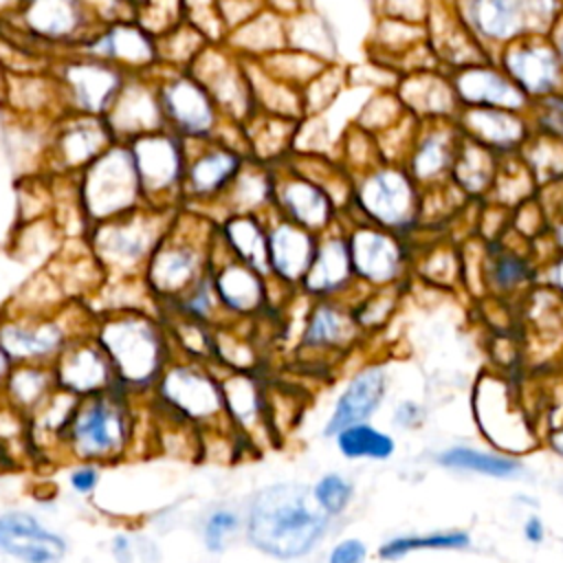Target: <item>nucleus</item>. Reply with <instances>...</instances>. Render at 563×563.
I'll list each match as a JSON object with an SVG mask.
<instances>
[{
  "label": "nucleus",
  "mask_w": 563,
  "mask_h": 563,
  "mask_svg": "<svg viewBox=\"0 0 563 563\" xmlns=\"http://www.w3.org/2000/svg\"><path fill=\"white\" fill-rule=\"evenodd\" d=\"M325 515L301 484H273L262 488L246 515V539L260 552L295 561L312 552L330 528Z\"/></svg>",
  "instance_id": "1"
},
{
  "label": "nucleus",
  "mask_w": 563,
  "mask_h": 563,
  "mask_svg": "<svg viewBox=\"0 0 563 563\" xmlns=\"http://www.w3.org/2000/svg\"><path fill=\"white\" fill-rule=\"evenodd\" d=\"M95 339L108 354L119 385L125 389L154 387L169 356V339L145 310H114L101 319Z\"/></svg>",
  "instance_id": "2"
},
{
  "label": "nucleus",
  "mask_w": 563,
  "mask_h": 563,
  "mask_svg": "<svg viewBox=\"0 0 563 563\" xmlns=\"http://www.w3.org/2000/svg\"><path fill=\"white\" fill-rule=\"evenodd\" d=\"M125 391L123 385H117L77 400L59 442L73 460L101 464L119 460L130 449L134 416Z\"/></svg>",
  "instance_id": "3"
},
{
  "label": "nucleus",
  "mask_w": 563,
  "mask_h": 563,
  "mask_svg": "<svg viewBox=\"0 0 563 563\" xmlns=\"http://www.w3.org/2000/svg\"><path fill=\"white\" fill-rule=\"evenodd\" d=\"M154 389L165 409L176 413L178 420L191 424H216L227 420L220 378H216L202 361H169Z\"/></svg>",
  "instance_id": "4"
},
{
  "label": "nucleus",
  "mask_w": 563,
  "mask_h": 563,
  "mask_svg": "<svg viewBox=\"0 0 563 563\" xmlns=\"http://www.w3.org/2000/svg\"><path fill=\"white\" fill-rule=\"evenodd\" d=\"M75 336L57 312H11L0 321V350L11 363H53Z\"/></svg>",
  "instance_id": "5"
},
{
  "label": "nucleus",
  "mask_w": 563,
  "mask_h": 563,
  "mask_svg": "<svg viewBox=\"0 0 563 563\" xmlns=\"http://www.w3.org/2000/svg\"><path fill=\"white\" fill-rule=\"evenodd\" d=\"M209 268V260L196 242L183 238H163L145 264L143 282L150 295L172 303L198 279H202Z\"/></svg>",
  "instance_id": "6"
},
{
  "label": "nucleus",
  "mask_w": 563,
  "mask_h": 563,
  "mask_svg": "<svg viewBox=\"0 0 563 563\" xmlns=\"http://www.w3.org/2000/svg\"><path fill=\"white\" fill-rule=\"evenodd\" d=\"M53 376L59 389L75 394L77 398L99 394L119 385L112 363L99 341L86 332L70 339L68 345L51 363Z\"/></svg>",
  "instance_id": "7"
},
{
  "label": "nucleus",
  "mask_w": 563,
  "mask_h": 563,
  "mask_svg": "<svg viewBox=\"0 0 563 563\" xmlns=\"http://www.w3.org/2000/svg\"><path fill=\"white\" fill-rule=\"evenodd\" d=\"M161 238L145 220H121L106 224L95 238L101 268L114 279H132L145 271L150 255Z\"/></svg>",
  "instance_id": "8"
},
{
  "label": "nucleus",
  "mask_w": 563,
  "mask_h": 563,
  "mask_svg": "<svg viewBox=\"0 0 563 563\" xmlns=\"http://www.w3.org/2000/svg\"><path fill=\"white\" fill-rule=\"evenodd\" d=\"M0 552L22 563H59L66 556V541L31 512L9 510L0 515Z\"/></svg>",
  "instance_id": "9"
},
{
  "label": "nucleus",
  "mask_w": 563,
  "mask_h": 563,
  "mask_svg": "<svg viewBox=\"0 0 563 563\" xmlns=\"http://www.w3.org/2000/svg\"><path fill=\"white\" fill-rule=\"evenodd\" d=\"M354 279L369 288L394 286L402 275L405 257L398 242L374 229H361L347 240Z\"/></svg>",
  "instance_id": "10"
},
{
  "label": "nucleus",
  "mask_w": 563,
  "mask_h": 563,
  "mask_svg": "<svg viewBox=\"0 0 563 563\" xmlns=\"http://www.w3.org/2000/svg\"><path fill=\"white\" fill-rule=\"evenodd\" d=\"M213 290L224 317L244 319L260 314L268 303L266 277L240 260H229L209 268Z\"/></svg>",
  "instance_id": "11"
},
{
  "label": "nucleus",
  "mask_w": 563,
  "mask_h": 563,
  "mask_svg": "<svg viewBox=\"0 0 563 563\" xmlns=\"http://www.w3.org/2000/svg\"><path fill=\"white\" fill-rule=\"evenodd\" d=\"M387 391V372L385 365L372 363L358 369L345 385V389L339 394L334 409L323 427V435L334 438L341 429L367 422L374 411L380 407Z\"/></svg>",
  "instance_id": "12"
},
{
  "label": "nucleus",
  "mask_w": 563,
  "mask_h": 563,
  "mask_svg": "<svg viewBox=\"0 0 563 563\" xmlns=\"http://www.w3.org/2000/svg\"><path fill=\"white\" fill-rule=\"evenodd\" d=\"M361 328L352 317V308L343 306L339 299H317L306 314L301 347L312 354H332L347 350Z\"/></svg>",
  "instance_id": "13"
},
{
  "label": "nucleus",
  "mask_w": 563,
  "mask_h": 563,
  "mask_svg": "<svg viewBox=\"0 0 563 563\" xmlns=\"http://www.w3.org/2000/svg\"><path fill=\"white\" fill-rule=\"evenodd\" d=\"M352 284L356 282L347 240L325 238L319 242L299 288L314 299H339Z\"/></svg>",
  "instance_id": "14"
},
{
  "label": "nucleus",
  "mask_w": 563,
  "mask_h": 563,
  "mask_svg": "<svg viewBox=\"0 0 563 563\" xmlns=\"http://www.w3.org/2000/svg\"><path fill=\"white\" fill-rule=\"evenodd\" d=\"M314 251L317 242L308 229L279 224L268 233V273L288 288L299 286Z\"/></svg>",
  "instance_id": "15"
},
{
  "label": "nucleus",
  "mask_w": 563,
  "mask_h": 563,
  "mask_svg": "<svg viewBox=\"0 0 563 563\" xmlns=\"http://www.w3.org/2000/svg\"><path fill=\"white\" fill-rule=\"evenodd\" d=\"M134 172L119 156L103 161L88 183V209L97 218H110L125 211L134 200Z\"/></svg>",
  "instance_id": "16"
},
{
  "label": "nucleus",
  "mask_w": 563,
  "mask_h": 563,
  "mask_svg": "<svg viewBox=\"0 0 563 563\" xmlns=\"http://www.w3.org/2000/svg\"><path fill=\"white\" fill-rule=\"evenodd\" d=\"M57 387L51 363H13L0 400L31 418Z\"/></svg>",
  "instance_id": "17"
},
{
  "label": "nucleus",
  "mask_w": 563,
  "mask_h": 563,
  "mask_svg": "<svg viewBox=\"0 0 563 563\" xmlns=\"http://www.w3.org/2000/svg\"><path fill=\"white\" fill-rule=\"evenodd\" d=\"M220 389L229 424L249 433L264 420V391L249 369H231L224 378H220Z\"/></svg>",
  "instance_id": "18"
},
{
  "label": "nucleus",
  "mask_w": 563,
  "mask_h": 563,
  "mask_svg": "<svg viewBox=\"0 0 563 563\" xmlns=\"http://www.w3.org/2000/svg\"><path fill=\"white\" fill-rule=\"evenodd\" d=\"M365 209L387 227H402L411 218V189L398 174H378L363 189Z\"/></svg>",
  "instance_id": "19"
},
{
  "label": "nucleus",
  "mask_w": 563,
  "mask_h": 563,
  "mask_svg": "<svg viewBox=\"0 0 563 563\" xmlns=\"http://www.w3.org/2000/svg\"><path fill=\"white\" fill-rule=\"evenodd\" d=\"M435 462L451 471H466L497 479H510L523 471V464L517 457L479 451L473 446H449L435 455Z\"/></svg>",
  "instance_id": "20"
},
{
  "label": "nucleus",
  "mask_w": 563,
  "mask_h": 563,
  "mask_svg": "<svg viewBox=\"0 0 563 563\" xmlns=\"http://www.w3.org/2000/svg\"><path fill=\"white\" fill-rule=\"evenodd\" d=\"M339 453L347 460H387L396 451V442L389 433L378 431L369 422H356L341 429L334 438Z\"/></svg>",
  "instance_id": "21"
},
{
  "label": "nucleus",
  "mask_w": 563,
  "mask_h": 563,
  "mask_svg": "<svg viewBox=\"0 0 563 563\" xmlns=\"http://www.w3.org/2000/svg\"><path fill=\"white\" fill-rule=\"evenodd\" d=\"M227 244L235 260L268 277V235L251 220L235 218L227 224Z\"/></svg>",
  "instance_id": "22"
},
{
  "label": "nucleus",
  "mask_w": 563,
  "mask_h": 563,
  "mask_svg": "<svg viewBox=\"0 0 563 563\" xmlns=\"http://www.w3.org/2000/svg\"><path fill=\"white\" fill-rule=\"evenodd\" d=\"M471 534L466 530H438L427 534H400L378 548V559L396 561L418 550H466Z\"/></svg>",
  "instance_id": "23"
},
{
  "label": "nucleus",
  "mask_w": 563,
  "mask_h": 563,
  "mask_svg": "<svg viewBox=\"0 0 563 563\" xmlns=\"http://www.w3.org/2000/svg\"><path fill=\"white\" fill-rule=\"evenodd\" d=\"M136 174L145 187L158 189L174 180L178 169L174 147L163 139H145L136 147Z\"/></svg>",
  "instance_id": "24"
},
{
  "label": "nucleus",
  "mask_w": 563,
  "mask_h": 563,
  "mask_svg": "<svg viewBox=\"0 0 563 563\" xmlns=\"http://www.w3.org/2000/svg\"><path fill=\"white\" fill-rule=\"evenodd\" d=\"M484 286L497 295H512L532 279L530 264L517 253H497L484 266Z\"/></svg>",
  "instance_id": "25"
},
{
  "label": "nucleus",
  "mask_w": 563,
  "mask_h": 563,
  "mask_svg": "<svg viewBox=\"0 0 563 563\" xmlns=\"http://www.w3.org/2000/svg\"><path fill=\"white\" fill-rule=\"evenodd\" d=\"M284 200H286L288 213L292 216L295 224L312 231L328 222L330 207H328L325 196L319 189H314L306 183H295L286 189Z\"/></svg>",
  "instance_id": "26"
},
{
  "label": "nucleus",
  "mask_w": 563,
  "mask_h": 563,
  "mask_svg": "<svg viewBox=\"0 0 563 563\" xmlns=\"http://www.w3.org/2000/svg\"><path fill=\"white\" fill-rule=\"evenodd\" d=\"M167 108L172 112V117L187 130L191 132H198V130H205L211 121V110L202 97V92L187 84V81H180L176 86L169 88L167 97Z\"/></svg>",
  "instance_id": "27"
},
{
  "label": "nucleus",
  "mask_w": 563,
  "mask_h": 563,
  "mask_svg": "<svg viewBox=\"0 0 563 563\" xmlns=\"http://www.w3.org/2000/svg\"><path fill=\"white\" fill-rule=\"evenodd\" d=\"M172 303L176 306V314L194 319L209 328L216 325L220 317H224L209 273L202 279H198L189 290H185L178 299H174Z\"/></svg>",
  "instance_id": "28"
},
{
  "label": "nucleus",
  "mask_w": 563,
  "mask_h": 563,
  "mask_svg": "<svg viewBox=\"0 0 563 563\" xmlns=\"http://www.w3.org/2000/svg\"><path fill=\"white\" fill-rule=\"evenodd\" d=\"M473 15L479 29L493 37H508L521 24L519 0H477Z\"/></svg>",
  "instance_id": "29"
},
{
  "label": "nucleus",
  "mask_w": 563,
  "mask_h": 563,
  "mask_svg": "<svg viewBox=\"0 0 563 563\" xmlns=\"http://www.w3.org/2000/svg\"><path fill=\"white\" fill-rule=\"evenodd\" d=\"M510 70L530 90H545L556 77V64L545 51H517L510 57Z\"/></svg>",
  "instance_id": "30"
},
{
  "label": "nucleus",
  "mask_w": 563,
  "mask_h": 563,
  "mask_svg": "<svg viewBox=\"0 0 563 563\" xmlns=\"http://www.w3.org/2000/svg\"><path fill=\"white\" fill-rule=\"evenodd\" d=\"M70 79H73L79 101L86 108H101V103L108 99V95L112 92V88L117 84V77L110 70L97 68V66L73 68Z\"/></svg>",
  "instance_id": "31"
},
{
  "label": "nucleus",
  "mask_w": 563,
  "mask_h": 563,
  "mask_svg": "<svg viewBox=\"0 0 563 563\" xmlns=\"http://www.w3.org/2000/svg\"><path fill=\"white\" fill-rule=\"evenodd\" d=\"M31 24L46 35H64L75 24L70 0H35L29 11Z\"/></svg>",
  "instance_id": "32"
},
{
  "label": "nucleus",
  "mask_w": 563,
  "mask_h": 563,
  "mask_svg": "<svg viewBox=\"0 0 563 563\" xmlns=\"http://www.w3.org/2000/svg\"><path fill=\"white\" fill-rule=\"evenodd\" d=\"M312 493V499L317 501V506L334 517V515H341L350 501H352V495H354V486L347 477L339 475V473H325L317 479V484L310 488Z\"/></svg>",
  "instance_id": "33"
},
{
  "label": "nucleus",
  "mask_w": 563,
  "mask_h": 563,
  "mask_svg": "<svg viewBox=\"0 0 563 563\" xmlns=\"http://www.w3.org/2000/svg\"><path fill=\"white\" fill-rule=\"evenodd\" d=\"M235 169V161L229 154H209L205 158H200L189 174L191 180V189L196 194H211L216 191Z\"/></svg>",
  "instance_id": "34"
},
{
  "label": "nucleus",
  "mask_w": 563,
  "mask_h": 563,
  "mask_svg": "<svg viewBox=\"0 0 563 563\" xmlns=\"http://www.w3.org/2000/svg\"><path fill=\"white\" fill-rule=\"evenodd\" d=\"M391 290V286L372 288V292L352 308V317L361 332L380 328L389 319V314L396 308V295Z\"/></svg>",
  "instance_id": "35"
},
{
  "label": "nucleus",
  "mask_w": 563,
  "mask_h": 563,
  "mask_svg": "<svg viewBox=\"0 0 563 563\" xmlns=\"http://www.w3.org/2000/svg\"><path fill=\"white\" fill-rule=\"evenodd\" d=\"M462 92L471 99H486V101H501V103H515L517 95L512 88L488 73H471L462 81Z\"/></svg>",
  "instance_id": "36"
},
{
  "label": "nucleus",
  "mask_w": 563,
  "mask_h": 563,
  "mask_svg": "<svg viewBox=\"0 0 563 563\" xmlns=\"http://www.w3.org/2000/svg\"><path fill=\"white\" fill-rule=\"evenodd\" d=\"M238 530H240V517L233 510H229V508L213 510L207 517L205 528H202V539H205L207 550L222 552Z\"/></svg>",
  "instance_id": "37"
},
{
  "label": "nucleus",
  "mask_w": 563,
  "mask_h": 563,
  "mask_svg": "<svg viewBox=\"0 0 563 563\" xmlns=\"http://www.w3.org/2000/svg\"><path fill=\"white\" fill-rule=\"evenodd\" d=\"M365 561H367V545L361 539H343L328 554V563H365Z\"/></svg>",
  "instance_id": "38"
},
{
  "label": "nucleus",
  "mask_w": 563,
  "mask_h": 563,
  "mask_svg": "<svg viewBox=\"0 0 563 563\" xmlns=\"http://www.w3.org/2000/svg\"><path fill=\"white\" fill-rule=\"evenodd\" d=\"M99 484V471H97V464H90V462H79L73 471H70V486L81 493V495H88L97 488Z\"/></svg>",
  "instance_id": "39"
},
{
  "label": "nucleus",
  "mask_w": 563,
  "mask_h": 563,
  "mask_svg": "<svg viewBox=\"0 0 563 563\" xmlns=\"http://www.w3.org/2000/svg\"><path fill=\"white\" fill-rule=\"evenodd\" d=\"M440 167H442V150L438 143H429L420 152V156L416 161V169L420 176H429V174H435Z\"/></svg>",
  "instance_id": "40"
},
{
  "label": "nucleus",
  "mask_w": 563,
  "mask_h": 563,
  "mask_svg": "<svg viewBox=\"0 0 563 563\" xmlns=\"http://www.w3.org/2000/svg\"><path fill=\"white\" fill-rule=\"evenodd\" d=\"M420 418H422V413H420L418 405H413V402H402L394 413V422L398 427H416Z\"/></svg>",
  "instance_id": "41"
},
{
  "label": "nucleus",
  "mask_w": 563,
  "mask_h": 563,
  "mask_svg": "<svg viewBox=\"0 0 563 563\" xmlns=\"http://www.w3.org/2000/svg\"><path fill=\"white\" fill-rule=\"evenodd\" d=\"M523 539L528 543H541L545 539V526L543 521L537 517V515H530L526 521H523Z\"/></svg>",
  "instance_id": "42"
},
{
  "label": "nucleus",
  "mask_w": 563,
  "mask_h": 563,
  "mask_svg": "<svg viewBox=\"0 0 563 563\" xmlns=\"http://www.w3.org/2000/svg\"><path fill=\"white\" fill-rule=\"evenodd\" d=\"M545 442L550 446L552 453H556L559 457H563V420L554 422L548 433H545Z\"/></svg>",
  "instance_id": "43"
},
{
  "label": "nucleus",
  "mask_w": 563,
  "mask_h": 563,
  "mask_svg": "<svg viewBox=\"0 0 563 563\" xmlns=\"http://www.w3.org/2000/svg\"><path fill=\"white\" fill-rule=\"evenodd\" d=\"M550 286L556 295L563 297V255L550 266Z\"/></svg>",
  "instance_id": "44"
},
{
  "label": "nucleus",
  "mask_w": 563,
  "mask_h": 563,
  "mask_svg": "<svg viewBox=\"0 0 563 563\" xmlns=\"http://www.w3.org/2000/svg\"><path fill=\"white\" fill-rule=\"evenodd\" d=\"M11 358L0 350V396H2V387H4V380H7V376H9V372H11Z\"/></svg>",
  "instance_id": "45"
},
{
  "label": "nucleus",
  "mask_w": 563,
  "mask_h": 563,
  "mask_svg": "<svg viewBox=\"0 0 563 563\" xmlns=\"http://www.w3.org/2000/svg\"><path fill=\"white\" fill-rule=\"evenodd\" d=\"M561 51H563V42H561Z\"/></svg>",
  "instance_id": "46"
}]
</instances>
